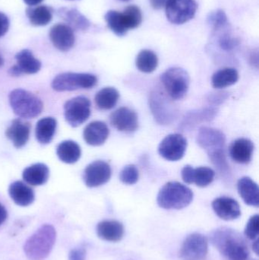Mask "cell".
Returning a JSON list of instances; mask_svg holds the SVG:
<instances>
[{"label": "cell", "instance_id": "27", "mask_svg": "<svg viewBox=\"0 0 259 260\" xmlns=\"http://www.w3.org/2000/svg\"><path fill=\"white\" fill-rule=\"evenodd\" d=\"M50 176L48 167L43 163L30 165L23 171L22 177L24 181L31 186H41L47 183Z\"/></svg>", "mask_w": 259, "mask_h": 260}, {"label": "cell", "instance_id": "29", "mask_svg": "<svg viewBox=\"0 0 259 260\" xmlns=\"http://www.w3.org/2000/svg\"><path fill=\"white\" fill-rule=\"evenodd\" d=\"M57 122L53 117H45L36 123L35 134L36 139L42 145L50 143L54 137Z\"/></svg>", "mask_w": 259, "mask_h": 260}, {"label": "cell", "instance_id": "46", "mask_svg": "<svg viewBox=\"0 0 259 260\" xmlns=\"http://www.w3.org/2000/svg\"><path fill=\"white\" fill-rule=\"evenodd\" d=\"M120 1L127 2V1H129V0H120Z\"/></svg>", "mask_w": 259, "mask_h": 260}, {"label": "cell", "instance_id": "13", "mask_svg": "<svg viewBox=\"0 0 259 260\" xmlns=\"http://www.w3.org/2000/svg\"><path fill=\"white\" fill-rule=\"evenodd\" d=\"M187 140L179 133L166 136L158 146V152L161 157L170 161H177L185 155Z\"/></svg>", "mask_w": 259, "mask_h": 260}, {"label": "cell", "instance_id": "24", "mask_svg": "<svg viewBox=\"0 0 259 260\" xmlns=\"http://www.w3.org/2000/svg\"><path fill=\"white\" fill-rule=\"evenodd\" d=\"M237 190L246 205L258 207V186L250 177H243L240 178L237 183Z\"/></svg>", "mask_w": 259, "mask_h": 260}, {"label": "cell", "instance_id": "6", "mask_svg": "<svg viewBox=\"0 0 259 260\" xmlns=\"http://www.w3.org/2000/svg\"><path fill=\"white\" fill-rule=\"evenodd\" d=\"M164 89L172 100H181L187 95L190 85L189 73L183 69L173 67L161 76Z\"/></svg>", "mask_w": 259, "mask_h": 260}, {"label": "cell", "instance_id": "8", "mask_svg": "<svg viewBox=\"0 0 259 260\" xmlns=\"http://www.w3.org/2000/svg\"><path fill=\"white\" fill-rule=\"evenodd\" d=\"M149 107L155 120L159 124L170 125L177 117V110L175 105L159 91L151 93Z\"/></svg>", "mask_w": 259, "mask_h": 260}, {"label": "cell", "instance_id": "18", "mask_svg": "<svg viewBox=\"0 0 259 260\" xmlns=\"http://www.w3.org/2000/svg\"><path fill=\"white\" fill-rule=\"evenodd\" d=\"M212 208L216 215L225 221H233L241 215V209L238 202L230 197L215 199L212 202Z\"/></svg>", "mask_w": 259, "mask_h": 260}, {"label": "cell", "instance_id": "33", "mask_svg": "<svg viewBox=\"0 0 259 260\" xmlns=\"http://www.w3.org/2000/svg\"><path fill=\"white\" fill-rule=\"evenodd\" d=\"M135 64L138 70L142 73H153L158 67V58L152 50H143L137 56Z\"/></svg>", "mask_w": 259, "mask_h": 260}, {"label": "cell", "instance_id": "22", "mask_svg": "<svg viewBox=\"0 0 259 260\" xmlns=\"http://www.w3.org/2000/svg\"><path fill=\"white\" fill-rule=\"evenodd\" d=\"M109 134V129L106 123L102 121H94L85 128L83 137L88 145L100 146L106 142Z\"/></svg>", "mask_w": 259, "mask_h": 260}, {"label": "cell", "instance_id": "15", "mask_svg": "<svg viewBox=\"0 0 259 260\" xmlns=\"http://www.w3.org/2000/svg\"><path fill=\"white\" fill-rule=\"evenodd\" d=\"M15 57L17 64L9 70V74L14 77H18L22 74H35L41 69V61L36 59L32 52L27 49L18 52Z\"/></svg>", "mask_w": 259, "mask_h": 260}, {"label": "cell", "instance_id": "36", "mask_svg": "<svg viewBox=\"0 0 259 260\" xmlns=\"http://www.w3.org/2000/svg\"><path fill=\"white\" fill-rule=\"evenodd\" d=\"M139 179V172L138 168L134 165H126L120 174V180L126 185H133Z\"/></svg>", "mask_w": 259, "mask_h": 260}, {"label": "cell", "instance_id": "37", "mask_svg": "<svg viewBox=\"0 0 259 260\" xmlns=\"http://www.w3.org/2000/svg\"><path fill=\"white\" fill-rule=\"evenodd\" d=\"M258 215L251 217L245 228L244 235L248 239L255 241L258 239L259 235Z\"/></svg>", "mask_w": 259, "mask_h": 260}, {"label": "cell", "instance_id": "40", "mask_svg": "<svg viewBox=\"0 0 259 260\" xmlns=\"http://www.w3.org/2000/svg\"><path fill=\"white\" fill-rule=\"evenodd\" d=\"M9 28V19L7 15L0 12V38L4 36Z\"/></svg>", "mask_w": 259, "mask_h": 260}, {"label": "cell", "instance_id": "43", "mask_svg": "<svg viewBox=\"0 0 259 260\" xmlns=\"http://www.w3.org/2000/svg\"><path fill=\"white\" fill-rule=\"evenodd\" d=\"M43 1H44V0H24V3H25L27 6H30V7L36 6V5L42 3Z\"/></svg>", "mask_w": 259, "mask_h": 260}, {"label": "cell", "instance_id": "16", "mask_svg": "<svg viewBox=\"0 0 259 260\" xmlns=\"http://www.w3.org/2000/svg\"><path fill=\"white\" fill-rule=\"evenodd\" d=\"M111 125L120 132L132 133L138 127V116L130 108L123 107L111 114L109 117Z\"/></svg>", "mask_w": 259, "mask_h": 260}, {"label": "cell", "instance_id": "4", "mask_svg": "<svg viewBox=\"0 0 259 260\" xmlns=\"http://www.w3.org/2000/svg\"><path fill=\"white\" fill-rule=\"evenodd\" d=\"M105 20L109 28L119 37H123L130 29H135L142 21V14L136 6H129L123 12L108 11Z\"/></svg>", "mask_w": 259, "mask_h": 260}, {"label": "cell", "instance_id": "23", "mask_svg": "<svg viewBox=\"0 0 259 260\" xmlns=\"http://www.w3.org/2000/svg\"><path fill=\"white\" fill-rule=\"evenodd\" d=\"M217 114V110L214 108L190 111L182 119V123L179 125V129L185 131L187 129H191L199 123L211 122L215 118Z\"/></svg>", "mask_w": 259, "mask_h": 260}, {"label": "cell", "instance_id": "3", "mask_svg": "<svg viewBox=\"0 0 259 260\" xmlns=\"http://www.w3.org/2000/svg\"><path fill=\"white\" fill-rule=\"evenodd\" d=\"M194 194L191 189L179 182H168L161 189L157 197V203L164 209H184L191 204Z\"/></svg>", "mask_w": 259, "mask_h": 260}, {"label": "cell", "instance_id": "11", "mask_svg": "<svg viewBox=\"0 0 259 260\" xmlns=\"http://www.w3.org/2000/svg\"><path fill=\"white\" fill-rule=\"evenodd\" d=\"M208 253V240L199 233L189 235L182 243L179 251L182 260H205Z\"/></svg>", "mask_w": 259, "mask_h": 260}, {"label": "cell", "instance_id": "30", "mask_svg": "<svg viewBox=\"0 0 259 260\" xmlns=\"http://www.w3.org/2000/svg\"><path fill=\"white\" fill-rule=\"evenodd\" d=\"M26 15L30 24L33 26H45L53 19V9L47 6L29 7Z\"/></svg>", "mask_w": 259, "mask_h": 260}, {"label": "cell", "instance_id": "7", "mask_svg": "<svg viewBox=\"0 0 259 260\" xmlns=\"http://www.w3.org/2000/svg\"><path fill=\"white\" fill-rule=\"evenodd\" d=\"M97 78L89 73H64L58 75L52 82V88L56 91H71L89 89L95 86Z\"/></svg>", "mask_w": 259, "mask_h": 260}, {"label": "cell", "instance_id": "14", "mask_svg": "<svg viewBox=\"0 0 259 260\" xmlns=\"http://www.w3.org/2000/svg\"><path fill=\"white\" fill-rule=\"evenodd\" d=\"M111 174L112 171L109 164L103 160H95L85 168L84 181L88 187H98L109 181Z\"/></svg>", "mask_w": 259, "mask_h": 260}, {"label": "cell", "instance_id": "28", "mask_svg": "<svg viewBox=\"0 0 259 260\" xmlns=\"http://www.w3.org/2000/svg\"><path fill=\"white\" fill-rule=\"evenodd\" d=\"M56 154L61 161L74 164L80 159L82 150L79 144L74 141L65 140L58 145Z\"/></svg>", "mask_w": 259, "mask_h": 260}, {"label": "cell", "instance_id": "32", "mask_svg": "<svg viewBox=\"0 0 259 260\" xmlns=\"http://www.w3.org/2000/svg\"><path fill=\"white\" fill-rule=\"evenodd\" d=\"M120 93L113 87H106L100 90L96 94L94 101L96 105L100 110L108 111L113 109L118 102Z\"/></svg>", "mask_w": 259, "mask_h": 260}, {"label": "cell", "instance_id": "5", "mask_svg": "<svg viewBox=\"0 0 259 260\" xmlns=\"http://www.w3.org/2000/svg\"><path fill=\"white\" fill-rule=\"evenodd\" d=\"M9 99L12 111L21 118H35L44 109V105L39 98L21 88L11 91Z\"/></svg>", "mask_w": 259, "mask_h": 260}, {"label": "cell", "instance_id": "2", "mask_svg": "<svg viewBox=\"0 0 259 260\" xmlns=\"http://www.w3.org/2000/svg\"><path fill=\"white\" fill-rule=\"evenodd\" d=\"M56 240V232L51 224H44L24 243L27 259L44 260L51 253Z\"/></svg>", "mask_w": 259, "mask_h": 260}, {"label": "cell", "instance_id": "19", "mask_svg": "<svg viewBox=\"0 0 259 260\" xmlns=\"http://www.w3.org/2000/svg\"><path fill=\"white\" fill-rule=\"evenodd\" d=\"M30 124L21 119H15L6 131V136L17 148H21L27 144L30 137Z\"/></svg>", "mask_w": 259, "mask_h": 260}, {"label": "cell", "instance_id": "31", "mask_svg": "<svg viewBox=\"0 0 259 260\" xmlns=\"http://www.w3.org/2000/svg\"><path fill=\"white\" fill-rule=\"evenodd\" d=\"M239 73L234 68H225L216 72L211 78V84L214 88L222 89L237 83Z\"/></svg>", "mask_w": 259, "mask_h": 260}, {"label": "cell", "instance_id": "20", "mask_svg": "<svg viewBox=\"0 0 259 260\" xmlns=\"http://www.w3.org/2000/svg\"><path fill=\"white\" fill-rule=\"evenodd\" d=\"M254 144L248 139H238L231 143L229 148L230 156L233 160L238 164L246 165L252 160Z\"/></svg>", "mask_w": 259, "mask_h": 260}, {"label": "cell", "instance_id": "17", "mask_svg": "<svg viewBox=\"0 0 259 260\" xmlns=\"http://www.w3.org/2000/svg\"><path fill=\"white\" fill-rule=\"evenodd\" d=\"M49 36L53 46L62 52L71 50L76 41L74 30L65 24H57L53 26Z\"/></svg>", "mask_w": 259, "mask_h": 260}, {"label": "cell", "instance_id": "21", "mask_svg": "<svg viewBox=\"0 0 259 260\" xmlns=\"http://www.w3.org/2000/svg\"><path fill=\"white\" fill-rule=\"evenodd\" d=\"M124 226L115 220L100 221L97 225V235L100 239L109 242H118L124 236Z\"/></svg>", "mask_w": 259, "mask_h": 260}, {"label": "cell", "instance_id": "42", "mask_svg": "<svg viewBox=\"0 0 259 260\" xmlns=\"http://www.w3.org/2000/svg\"><path fill=\"white\" fill-rule=\"evenodd\" d=\"M8 212L5 206L0 203V225L3 224L7 219Z\"/></svg>", "mask_w": 259, "mask_h": 260}, {"label": "cell", "instance_id": "44", "mask_svg": "<svg viewBox=\"0 0 259 260\" xmlns=\"http://www.w3.org/2000/svg\"><path fill=\"white\" fill-rule=\"evenodd\" d=\"M252 249H253L254 252L258 254V239L255 240L253 244H252Z\"/></svg>", "mask_w": 259, "mask_h": 260}, {"label": "cell", "instance_id": "26", "mask_svg": "<svg viewBox=\"0 0 259 260\" xmlns=\"http://www.w3.org/2000/svg\"><path fill=\"white\" fill-rule=\"evenodd\" d=\"M57 15L73 30H86L91 26L89 20L76 9L62 8L57 11Z\"/></svg>", "mask_w": 259, "mask_h": 260}, {"label": "cell", "instance_id": "45", "mask_svg": "<svg viewBox=\"0 0 259 260\" xmlns=\"http://www.w3.org/2000/svg\"><path fill=\"white\" fill-rule=\"evenodd\" d=\"M3 64H4V59H3L2 56H0V67H3Z\"/></svg>", "mask_w": 259, "mask_h": 260}, {"label": "cell", "instance_id": "9", "mask_svg": "<svg viewBox=\"0 0 259 260\" xmlns=\"http://www.w3.org/2000/svg\"><path fill=\"white\" fill-rule=\"evenodd\" d=\"M91 108L89 99L84 96H78L67 101L64 105L65 121L72 127L81 126L91 116Z\"/></svg>", "mask_w": 259, "mask_h": 260}, {"label": "cell", "instance_id": "1", "mask_svg": "<svg viewBox=\"0 0 259 260\" xmlns=\"http://www.w3.org/2000/svg\"><path fill=\"white\" fill-rule=\"evenodd\" d=\"M213 245L228 260H248L249 250L243 237L232 229H217L211 237Z\"/></svg>", "mask_w": 259, "mask_h": 260}, {"label": "cell", "instance_id": "41", "mask_svg": "<svg viewBox=\"0 0 259 260\" xmlns=\"http://www.w3.org/2000/svg\"><path fill=\"white\" fill-rule=\"evenodd\" d=\"M167 1H168V0H149L151 6H152V8H154V9H157V10H159V9L165 7Z\"/></svg>", "mask_w": 259, "mask_h": 260}, {"label": "cell", "instance_id": "12", "mask_svg": "<svg viewBox=\"0 0 259 260\" xmlns=\"http://www.w3.org/2000/svg\"><path fill=\"white\" fill-rule=\"evenodd\" d=\"M197 142L208 156L225 152L226 136L220 130L207 126L201 127L197 135Z\"/></svg>", "mask_w": 259, "mask_h": 260}, {"label": "cell", "instance_id": "39", "mask_svg": "<svg viewBox=\"0 0 259 260\" xmlns=\"http://www.w3.org/2000/svg\"><path fill=\"white\" fill-rule=\"evenodd\" d=\"M85 259H86V250L84 247L73 249L68 255L69 260H85Z\"/></svg>", "mask_w": 259, "mask_h": 260}, {"label": "cell", "instance_id": "34", "mask_svg": "<svg viewBox=\"0 0 259 260\" xmlns=\"http://www.w3.org/2000/svg\"><path fill=\"white\" fill-rule=\"evenodd\" d=\"M215 177L214 170L208 167L193 168L192 170L191 183H195L199 187H206L209 186Z\"/></svg>", "mask_w": 259, "mask_h": 260}, {"label": "cell", "instance_id": "35", "mask_svg": "<svg viewBox=\"0 0 259 260\" xmlns=\"http://www.w3.org/2000/svg\"><path fill=\"white\" fill-rule=\"evenodd\" d=\"M207 21L214 31L221 30L228 25V16L221 9L210 12L207 18Z\"/></svg>", "mask_w": 259, "mask_h": 260}, {"label": "cell", "instance_id": "38", "mask_svg": "<svg viewBox=\"0 0 259 260\" xmlns=\"http://www.w3.org/2000/svg\"><path fill=\"white\" fill-rule=\"evenodd\" d=\"M239 40L231 36L230 34H224L219 38V47L225 51H231L239 45Z\"/></svg>", "mask_w": 259, "mask_h": 260}, {"label": "cell", "instance_id": "10", "mask_svg": "<svg viewBox=\"0 0 259 260\" xmlns=\"http://www.w3.org/2000/svg\"><path fill=\"white\" fill-rule=\"evenodd\" d=\"M165 8L169 21L172 24H182L195 16L198 5L196 0H168Z\"/></svg>", "mask_w": 259, "mask_h": 260}, {"label": "cell", "instance_id": "25", "mask_svg": "<svg viewBox=\"0 0 259 260\" xmlns=\"http://www.w3.org/2000/svg\"><path fill=\"white\" fill-rule=\"evenodd\" d=\"M9 193L12 201L19 206H30L34 201V192L31 188L21 181H15L9 186Z\"/></svg>", "mask_w": 259, "mask_h": 260}]
</instances>
